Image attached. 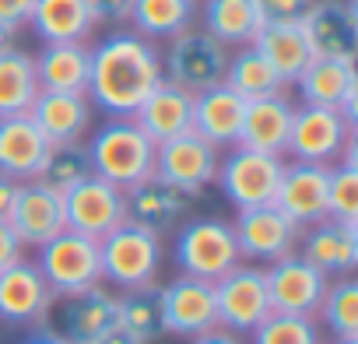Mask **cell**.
Returning <instances> with one entry per match:
<instances>
[{
  "label": "cell",
  "instance_id": "16",
  "mask_svg": "<svg viewBox=\"0 0 358 344\" xmlns=\"http://www.w3.org/2000/svg\"><path fill=\"white\" fill-rule=\"evenodd\" d=\"M162 327L165 334H176V337H197L218 327L215 281L179 274L176 281L162 285Z\"/></svg>",
  "mask_w": 358,
  "mask_h": 344
},
{
  "label": "cell",
  "instance_id": "47",
  "mask_svg": "<svg viewBox=\"0 0 358 344\" xmlns=\"http://www.w3.org/2000/svg\"><path fill=\"white\" fill-rule=\"evenodd\" d=\"M22 344H64V341H60V337H57V334H50V330H46V327H39V330H36V334H32V337H25V341H22Z\"/></svg>",
  "mask_w": 358,
  "mask_h": 344
},
{
  "label": "cell",
  "instance_id": "3",
  "mask_svg": "<svg viewBox=\"0 0 358 344\" xmlns=\"http://www.w3.org/2000/svg\"><path fill=\"white\" fill-rule=\"evenodd\" d=\"M99 257H102V281L116 285L120 292L155 285L162 271V236L134 222H123L99 239Z\"/></svg>",
  "mask_w": 358,
  "mask_h": 344
},
{
  "label": "cell",
  "instance_id": "28",
  "mask_svg": "<svg viewBox=\"0 0 358 344\" xmlns=\"http://www.w3.org/2000/svg\"><path fill=\"white\" fill-rule=\"evenodd\" d=\"M92 74V46L88 43H46L36 57V78L46 92H85Z\"/></svg>",
  "mask_w": 358,
  "mask_h": 344
},
{
  "label": "cell",
  "instance_id": "13",
  "mask_svg": "<svg viewBox=\"0 0 358 344\" xmlns=\"http://www.w3.org/2000/svg\"><path fill=\"white\" fill-rule=\"evenodd\" d=\"M299 32L313 57L355 60V50H358L355 0H309L299 18Z\"/></svg>",
  "mask_w": 358,
  "mask_h": 344
},
{
  "label": "cell",
  "instance_id": "25",
  "mask_svg": "<svg viewBox=\"0 0 358 344\" xmlns=\"http://www.w3.org/2000/svg\"><path fill=\"white\" fill-rule=\"evenodd\" d=\"M92 99L85 92H46L39 88V95L29 106V116L36 120V127L46 134L50 144L60 141H81L92 127Z\"/></svg>",
  "mask_w": 358,
  "mask_h": 344
},
{
  "label": "cell",
  "instance_id": "34",
  "mask_svg": "<svg viewBox=\"0 0 358 344\" xmlns=\"http://www.w3.org/2000/svg\"><path fill=\"white\" fill-rule=\"evenodd\" d=\"M225 85H229L239 99H246V102L285 92V81L274 74V67L260 57V50H257L253 43H250V46H236V53H229Z\"/></svg>",
  "mask_w": 358,
  "mask_h": 344
},
{
  "label": "cell",
  "instance_id": "31",
  "mask_svg": "<svg viewBox=\"0 0 358 344\" xmlns=\"http://www.w3.org/2000/svg\"><path fill=\"white\" fill-rule=\"evenodd\" d=\"M29 25L43 36V43H85L95 29L85 0H36Z\"/></svg>",
  "mask_w": 358,
  "mask_h": 344
},
{
  "label": "cell",
  "instance_id": "35",
  "mask_svg": "<svg viewBox=\"0 0 358 344\" xmlns=\"http://www.w3.org/2000/svg\"><path fill=\"white\" fill-rule=\"evenodd\" d=\"M116 323L127 327L137 341H155L165 334L162 327V285H141V288H123L116 295Z\"/></svg>",
  "mask_w": 358,
  "mask_h": 344
},
{
  "label": "cell",
  "instance_id": "38",
  "mask_svg": "<svg viewBox=\"0 0 358 344\" xmlns=\"http://www.w3.org/2000/svg\"><path fill=\"white\" fill-rule=\"evenodd\" d=\"M250 334H253V344H323L316 320L292 316V313H271Z\"/></svg>",
  "mask_w": 358,
  "mask_h": 344
},
{
  "label": "cell",
  "instance_id": "1",
  "mask_svg": "<svg viewBox=\"0 0 358 344\" xmlns=\"http://www.w3.org/2000/svg\"><path fill=\"white\" fill-rule=\"evenodd\" d=\"M162 81V50L141 32H109L92 46L88 99L106 116H130Z\"/></svg>",
  "mask_w": 358,
  "mask_h": 344
},
{
  "label": "cell",
  "instance_id": "17",
  "mask_svg": "<svg viewBox=\"0 0 358 344\" xmlns=\"http://www.w3.org/2000/svg\"><path fill=\"white\" fill-rule=\"evenodd\" d=\"M53 288L36 260L18 257L0 271V320L11 327H43Z\"/></svg>",
  "mask_w": 358,
  "mask_h": 344
},
{
  "label": "cell",
  "instance_id": "11",
  "mask_svg": "<svg viewBox=\"0 0 358 344\" xmlns=\"http://www.w3.org/2000/svg\"><path fill=\"white\" fill-rule=\"evenodd\" d=\"M155 172L162 180L176 183L179 190H187L190 197H197L218 176V148L190 127V130H183V134H176V137L158 144Z\"/></svg>",
  "mask_w": 358,
  "mask_h": 344
},
{
  "label": "cell",
  "instance_id": "33",
  "mask_svg": "<svg viewBox=\"0 0 358 344\" xmlns=\"http://www.w3.org/2000/svg\"><path fill=\"white\" fill-rule=\"evenodd\" d=\"M36 95H39L36 57L18 46L0 50V116L29 113Z\"/></svg>",
  "mask_w": 358,
  "mask_h": 344
},
{
  "label": "cell",
  "instance_id": "4",
  "mask_svg": "<svg viewBox=\"0 0 358 344\" xmlns=\"http://www.w3.org/2000/svg\"><path fill=\"white\" fill-rule=\"evenodd\" d=\"M172 257H176L179 271L190 278H201V281H218L225 271H232L243 260L232 222H225V218L183 222L176 232V243H172Z\"/></svg>",
  "mask_w": 358,
  "mask_h": 344
},
{
  "label": "cell",
  "instance_id": "44",
  "mask_svg": "<svg viewBox=\"0 0 358 344\" xmlns=\"http://www.w3.org/2000/svg\"><path fill=\"white\" fill-rule=\"evenodd\" d=\"M190 344H243V341H239V334H232L225 327H211V330L190 337Z\"/></svg>",
  "mask_w": 358,
  "mask_h": 344
},
{
  "label": "cell",
  "instance_id": "14",
  "mask_svg": "<svg viewBox=\"0 0 358 344\" xmlns=\"http://www.w3.org/2000/svg\"><path fill=\"white\" fill-rule=\"evenodd\" d=\"M64 218H67V229L102 239L116 225L127 222V197L116 183L92 172L88 180H81L74 190L64 194Z\"/></svg>",
  "mask_w": 358,
  "mask_h": 344
},
{
  "label": "cell",
  "instance_id": "23",
  "mask_svg": "<svg viewBox=\"0 0 358 344\" xmlns=\"http://www.w3.org/2000/svg\"><path fill=\"white\" fill-rule=\"evenodd\" d=\"M130 116H134V123L155 144H162V141H169V137H176V134H183V130L194 127V95L187 88H179V85L162 78L141 99V106Z\"/></svg>",
  "mask_w": 358,
  "mask_h": 344
},
{
  "label": "cell",
  "instance_id": "29",
  "mask_svg": "<svg viewBox=\"0 0 358 344\" xmlns=\"http://www.w3.org/2000/svg\"><path fill=\"white\" fill-rule=\"evenodd\" d=\"M204 32H211L225 46H250L267 25L257 0H204L197 8Z\"/></svg>",
  "mask_w": 358,
  "mask_h": 344
},
{
  "label": "cell",
  "instance_id": "5",
  "mask_svg": "<svg viewBox=\"0 0 358 344\" xmlns=\"http://www.w3.org/2000/svg\"><path fill=\"white\" fill-rule=\"evenodd\" d=\"M225 67H229V46L218 43L211 32L204 29H187L172 39H165L162 50V78L187 88L190 95L215 88L225 81Z\"/></svg>",
  "mask_w": 358,
  "mask_h": 344
},
{
  "label": "cell",
  "instance_id": "12",
  "mask_svg": "<svg viewBox=\"0 0 358 344\" xmlns=\"http://www.w3.org/2000/svg\"><path fill=\"white\" fill-rule=\"evenodd\" d=\"M215 306H218V327L232 334H250L264 316H271L264 267L239 260L232 271H225L215 281Z\"/></svg>",
  "mask_w": 358,
  "mask_h": 344
},
{
  "label": "cell",
  "instance_id": "20",
  "mask_svg": "<svg viewBox=\"0 0 358 344\" xmlns=\"http://www.w3.org/2000/svg\"><path fill=\"white\" fill-rule=\"evenodd\" d=\"M327 183H330V165L292 162L281 172L274 208H281L299 229H309L320 218H327Z\"/></svg>",
  "mask_w": 358,
  "mask_h": 344
},
{
  "label": "cell",
  "instance_id": "43",
  "mask_svg": "<svg viewBox=\"0 0 358 344\" xmlns=\"http://www.w3.org/2000/svg\"><path fill=\"white\" fill-rule=\"evenodd\" d=\"M18 257H22V239L15 236L8 218H0V271H4L8 264H15Z\"/></svg>",
  "mask_w": 358,
  "mask_h": 344
},
{
  "label": "cell",
  "instance_id": "42",
  "mask_svg": "<svg viewBox=\"0 0 358 344\" xmlns=\"http://www.w3.org/2000/svg\"><path fill=\"white\" fill-rule=\"evenodd\" d=\"M32 4H36V0H0V25H8V29L29 25Z\"/></svg>",
  "mask_w": 358,
  "mask_h": 344
},
{
  "label": "cell",
  "instance_id": "45",
  "mask_svg": "<svg viewBox=\"0 0 358 344\" xmlns=\"http://www.w3.org/2000/svg\"><path fill=\"white\" fill-rule=\"evenodd\" d=\"M15 194H18V180H11V176H4V172H0V218L11 215Z\"/></svg>",
  "mask_w": 358,
  "mask_h": 344
},
{
  "label": "cell",
  "instance_id": "37",
  "mask_svg": "<svg viewBox=\"0 0 358 344\" xmlns=\"http://www.w3.org/2000/svg\"><path fill=\"white\" fill-rule=\"evenodd\" d=\"M320 316L334 337H358V281L351 274L330 281L320 302Z\"/></svg>",
  "mask_w": 358,
  "mask_h": 344
},
{
  "label": "cell",
  "instance_id": "21",
  "mask_svg": "<svg viewBox=\"0 0 358 344\" xmlns=\"http://www.w3.org/2000/svg\"><path fill=\"white\" fill-rule=\"evenodd\" d=\"M299 246V253L327 278H348L358 267V222L320 218L316 225L302 229Z\"/></svg>",
  "mask_w": 358,
  "mask_h": 344
},
{
  "label": "cell",
  "instance_id": "40",
  "mask_svg": "<svg viewBox=\"0 0 358 344\" xmlns=\"http://www.w3.org/2000/svg\"><path fill=\"white\" fill-rule=\"evenodd\" d=\"M85 8H88L95 29L99 25H127L134 0H85Z\"/></svg>",
  "mask_w": 358,
  "mask_h": 344
},
{
  "label": "cell",
  "instance_id": "6",
  "mask_svg": "<svg viewBox=\"0 0 358 344\" xmlns=\"http://www.w3.org/2000/svg\"><path fill=\"white\" fill-rule=\"evenodd\" d=\"M281 172H285L281 155H267V151H253V148L236 144L225 158H218L215 183L236 211H246V208L274 204Z\"/></svg>",
  "mask_w": 358,
  "mask_h": 344
},
{
  "label": "cell",
  "instance_id": "7",
  "mask_svg": "<svg viewBox=\"0 0 358 344\" xmlns=\"http://www.w3.org/2000/svg\"><path fill=\"white\" fill-rule=\"evenodd\" d=\"M113 323H116V295L106 285L53 295L43 320V327L57 334L64 344H95Z\"/></svg>",
  "mask_w": 358,
  "mask_h": 344
},
{
  "label": "cell",
  "instance_id": "41",
  "mask_svg": "<svg viewBox=\"0 0 358 344\" xmlns=\"http://www.w3.org/2000/svg\"><path fill=\"white\" fill-rule=\"evenodd\" d=\"M309 0H257V8L264 15L267 25H281V22H299Z\"/></svg>",
  "mask_w": 358,
  "mask_h": 344
},
{
  "label": "cell",
  "instance_id": "48",
  "mask_svg": "<svg viewBox=\"0 0 358 344\" xmlns=\"http://www.w3.org/2000/svg\"><path fill=\"white\" fill-rule=\"evenodd\" d=\"M15 32H18V29H8V25H0V50L15 46Z\"/></svg>",
  "mask_w": 358,
  "mask_h": 344
},
{
  "label": "cell",
  "instance_id": "24",
  "mask_svg": "<svg viewBox=\"0 0 358 344\" xmlns=\"http://www.w3.org/2000/svg\"><path fill=\"white\" fill-rule=\"evenodd\" d=\"M46 151H50V141L29 113L0 116V172L4 176H11L18 183L36 180Z\"/></svg>",
  "mask_w": 358,
  "mask_h": 344
},
{
  "label": "cell",
  "instance_id": "19",
  "mask_svg": "<svg viewBox=\"0 0 358 344\" xmlns=\"http://www.w3.org/2000/svg\"><path fill=\"white\" fill-rule=\"evenodd\" d=\"M8 225L15 229L22 246L39 250L43 243H50L53 236H60L67 229L64 197L57 190H50L46 183H39V180H22L18 194H15V204H11V215H8Z\"/></svg>",
  "mask_w": 358,
  "mask_h": 344
},
{
  "label": "cell",
  "instance_id": "27",
  "mask_svg": "<svg viewBox=\"0 0 358 344\" xmlns=\"http://www.w3.org/2000/svg\"><path fill=\"white\" fill-rule=\"evenodd\" d=\"M243 113H246V99H239L225 81L194 95V130L208 137L215 148H229L239 141Z\"/></svg>",
  "mask_w": 358,
  "mask_h": 344
},
{
  "label": "cell",
  "instance_id": "36",
  "mask_svg": "<svg viewBox=\"0 0 358 344\" xmlns=\"http://www.w3.org/2000/svg\"><path fill=\"white\" fill-rule=\"evenodd\" d=\"M92 155H88V144L85 141H60V144H50L43 165H39V183H46L50 190H57L60 197L67 190H74L81 180L92 176Z\"/></svg>",
  "mask_w": 358,
  "mask_h": 344
},
{
  "label": "cell",
  "instance_id": "9",
  "mask_svg": "<svg viewBox=\"0 0 358 344\" xmlns=\"http://www.w3.org/2000/svg\"><path fill=\"white\" fill-rule=\"evenodd\" d=\"M351 137H355V123H351L341 109H327V106H295L285 155H292L295 162L334 165Z\"/></svg>",
  "mask_w": 358,
  "mask_h": 344
},
{
  "label": "cell",
  "instance_id": "15",
  "mask_svg": "<svg viewBox=\"0 0 358 344\" xmlns=\"http://www.w3.org/2000/svg\"><path fill=\"white\" fill-rule=\"evenodd\" d=\"M232 232H236V243H239V257L264 260V264H274V260L295 253L299 239H302V229L274 204L239 211L236 222H232Z\"/></svg>",
  "mask_w": 358,
  "mask_h": 344
},
{
  "label": "cell",
  "instance_id": "30",
  "mask_svg": "<svg viewBox=\"0 0 358 344\" xmlns=\"http://www.w3.org/2000/svg\"><path fill=\"white\" fill-rule=\"evenodd\" d=\"M253 46L260 50V57L274 67V74L285 81V85H295V78L306 71V64L313 60L302 32H299V22H281V25H264L260 36L253 39Z\"/></svg>",
  "mask_w": 358,
  "mask_h": 344
},
{
  "label": "cell",
  "instance_id": "8",
  "mask_svg": "<svg viewBox=\"0 0 358 344\" xmlns=\"http://www.w3.org/2000/svg\"><path fill=\"white\" fill-rule=\"evenodd\" d=\"M39 271L50 281L53 295L67 292H85L92 285H102V257H99V239L81 236L74 229H64L50 243L39 246Z\"/></svg>",
  "mask_w": 358,
  "mask_h": 344
},
{
  "label": "cell",
  "instance_id": "26",
  "mask_svg": "<svg viewBox=\"0 0 358 344\" xmlns=\"http://www.w3.org/2000/svg\"><path fill=\"white\" fill-rule=\"evenodd\" d=\"M292 116H295V106L285 92L267 95V99H253V102H246L236 144L253 148V151H267V155H285Z\"/></svg>",
  "mask_w": 358,
  "mask_h": 344
},
{
  "label": "cell",
  "instance_id": "18",
  "mask_svg": "<svg viewBox=\"0 0 358 344\" xmlns=\"http://www.w3.org/2000/svg\"><path fill=\"white\" fill-rule=\"evenodd\" d=\"M123 197H127V222H134L148 232H158V236L183 225L187 215H190V204H194V197L187 190H179L176 183L162 180L158 172H151L141 183L127 187Z\"/></svg>",
  "mask_w": 358,
  "mask_h": 344
},
{
  "label": "cell",
  "instance_id": "32",
  "mask_svg": "<svg viewBox=\"0 0 358 344\" xmlns=\"http://www.w3.org/2000/svg\"><path fill=\"white\" fill-rule=\"evenodd\" d=\"M201 0H134L130 25L144 39H172L197 22Z\"/></svg>",
  "mask_w": 358,
  "mask_h": 344
},
{
  "label": "cell",
  "instance_id": "46",
  "mask_svg": "<svg viewBox=\"0 0 358 344\" xmlns=\"http://www.w3.org/2000/svg\"><path fill=\"white\" fill-rule=\"evenodd\" d=\"M95 344H144V341H137V337H134V334H130L127 327L113 323V327H109V330H106V334H102V337H99Z\"/></svg>",
  "mask_w": 358,
  "mask_h": 344
},
{
  "label": "cell",
  "instance_id": "2",
  "mask_svg": "<svg viewBox=\"0 0 358 344\" xmlns=\"http://www.w3.org/2000/svg\"><path fill=\"white\" fill-rule=\"evenodd\" d=\"M155 151H158V144L134 123V116H109L88 141L95 176L116 183L120 190L151 176Z\"/></svg>",
  "mask_w": 358,
  "mask_h": 344
},
{
  "label": "cell",
  "instance_id": "22",
  "mask_svg": "<svg viewBox=\"0 0 358 344\" xmlns=\"http://www.w3.org/2000/svg\"><path fill=\"white\" fill-rule=\"evenodd\" d=\"M295 85H299V92H302V106L341 109V113L355 123V95H358L355 60L313 57V60L306 64V71L295 78Z\"/></svg>",
  "mask_w": 358,
  "mask_h": 344
},
{
  "label": "cell",
  "instance_id": "10",
  "mask_svg": "<svg viewBox=\"0 0 358 344\" xmlns=\"http://www.w3.org/2000/svg\"><path fill=\"white\" fill-rule=\"evenodd\" d=\"M264 278H267L271 313H292V316H316L330 288V278L320 267H313L299 250L267 264Z\"/></svg>",
  "mask_w": 358,
  "mask_h": 344
},
{
  "label": "cell",
  "instance_id": "39",
  "mask_svg": "<svg viewBox=\"0 0 358 344\" xmlns=\"http://www.w3.org/2000/svg\"><path fill=\"white\" fill-rule=\"evenodd\" d=\"M327 218L358 222V165H355V162H334V165H330Z\"/></svg>",
  "mask_w": 358,
  "mask_h": 344
},
{
  "label": "cell",
  "instance_id": "49",
  "mask_svg": "<svg viewBox=\"0 0 358 344\" xmlns=\"http://www.w3.org/2000/svg\"><path fill=\"white\" fill-rule=\"evenodd\" d=\"M334 344H358V337H337Z\"/></svg>",
  "mask_w": 358,
  "mask_h": 344
}]
</instances>
